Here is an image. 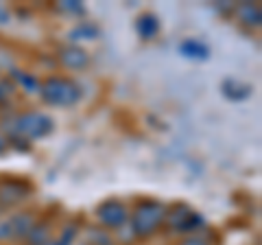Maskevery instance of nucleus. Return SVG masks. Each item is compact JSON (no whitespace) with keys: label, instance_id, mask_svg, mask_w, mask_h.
Segmentation results:
<instances>
[{"label":"nucleus","instance_id":"obj_20","mask_svg":"<svg viewBox=\"0 0 262 245\" xmlns=\"http://www.w3.org/2000/svg\"><path fill=\"white\" fill-rule=\"evenodd\" d=\"M13 92V84H9L7 79H0V103Z\"/></svg>","mask_w":262,"mask_h":245},{"label":"nucleus","instance_id":"obj_2","mask_svg":"<svg viewBox=\"0 0 262 245\" xmlns=\"http://www.w3.org/2000/svg\"><path fill=\"white\" fill-rule=\"evenodd\" d=\"M164 215H166V206H164V203H160V201H140L129 217L131 234L138 236V239L151 236L160 228V223L164 221Z\"/></svg>","mask_w":262,"mask_h":245},{"label":"nucleus","instance_id":"obj_1","mask_svg":"<svg viewBox=\"0 0 262 245\" xmlns=\"http://www.w3.org/2000/svg\"><path fill=\"white\" fill-rule=\"evenodd\" d=\"M3 132L9 138H24V140H37L53 132V118L42 112H27L13 118L3 120Z\"/></svg>","mask_w":262,"mask_h":245},{"label":"nucleus","instance_id":"obj_9","mask_svg":"<svg viewBox=\"0 0 262 245\" xmlns=\"http://www.w3.org/2000/svg\"><path fill=\"white\" fill-rule=\"evenodd\" d=\"M179 53H182L186 59H194V62H206L210 57V48L201 42V39H184L182 44H179Z\"/></svg>","mask_w":262,"mask_h":245},{"label":"nucleus","instance_id":"obj_8","mask_svg":"<svg viewBox=\"0 0 262 245\" xmlns=\"http://www.w3.org/2000/svg\"><path fill=\"white\" fill-rule=\"evenodd\" d=\"M7 219H9V223H11L13 239H27L31 228L37 223V219L33 217L31 212H13V215H9Z\"/></svg>","mask_w":262,"mask_h":245},{"label":"nucleus","instance_id":"obj_19","mask_svg":"<svg viewBox=\"0 0 262 245\" xmlns=\"http://www.w3.org/2000/svg\"><path fill=\"white\" fill-rule=\"evenodd\" d=\"M61 9L79 15V13H83V5L77 3V0H66V3H61Z\"/></svg>","mask_w":262,"mask_h":245},{"label":"nucleus","instance_id":"obj_21","mask_svg":"<svg viewBox=\"0 0 262 245\" xmlns=\"http://www.w3.org/2000/svg\"><path fill=\"white\" fill-rule=\"evenodd\" d=\"M179 245H208V241H203L201 236H188V239H184Z\"/></svg>","mask_w":262,"mask_h":245},{"label":"nucleus","instance_id":"obj_6","mask_svg":"<svg viewBox=\"0 0 262 245\" xmlns=\"http://www.w3.org/2000/svg\"><path fill=\"white\" fill-rule=\"evenodd\" d=\"M31 186L20 179H3L0 182V203L5 208H11L15 203H22L24 199H29Z\"/></svg>","mask_w":262,"mask_h":245},{"label":"nucleus","instance_id":"obj_3","mask_svg":"<svg viewBox=\"0 0 262 245\" xmlns=\"http://www.w3.org/2000/svg\"><path fill=\"white\" fill-rule=\"evenodd\" d=\"M39 96L48 105L70 108L81 99V88L72 79L66 77H48L44 84H39Z\"/></svg>","mask_w":262,"mask_h":245},{"label":"nucleus","instance_id":"obj_11","mask_svg":"<svg viewBox=\"0 0 262 245\" xmlns=\"http://www.w3.org/2000/svg\"><path fill=\"white\" fill-rule=\"evenodd\" d=\"M236 15H238V20L249 24V27H260L262 22V11L258 5L253 3H243V5H236Z\"/></svg>","mask_w":262,"mask_h":245},{"label":"nucleus","instance_id":"obj_4","mask_svg":"<svg viewBox=\"0 0 262 245\" xmlns=\"http://www.w3.org/2000/svg\"><path fill=\"white\" fill-rule=\"evenodd\" d=\"M164 219H166V223L173 232H186L188 234V232L199 230V228L203 226V217L199 215V212H194L188 206H184V203H177V206L166 210Z\"/></svg>","mask_w":262,"mask_h":245},{"label":"nucleus","instance_id":"obj_16","mask_svg":"<svg viewBox=\"0 0 262 245\" xmlns=\"http://www.w3.org/2000/svg\"><path fill=\"white\" fill-rule=\"evenodd\" d=\"M77 232H79V226L77 223H68L61 230V236L55 241V245H72L75 243V236H77Z\"/></svg>","mask_w":262,"mask_h":245},{"label":"nucleus","instance_id":"obj_12","mask_svg":"<svg viewBox=\"0 0 262 245\" xmlns=\"http://www.w3.org/2000/svg\"><path fill=\"white\" fill-rule=\"evenodd\" d=\"M221 92H223L229 101H245L251 94V88L243 86L234 79H227V81H223V86H221Z\"/></svg>","mask_w":262,"mask_h":245},{"label":"nucleus","instance_id":"obj_13","mask_svg":"<svg viewBox=\"0 0 262 245\" xmlns=\"http://www.w3.org/2000/svg\"><path fill=\"white\" fill-rule=\"evenodd\" d=\"M48 239H51V226L48 223H35L31 228V232L27 234L29 245H46Z\"/></svg>","mask_w":262,"mask_h":245},{"label":"nucleus","instance_id":"obj_22","mask_svg":"<svg viewBox=\"0 0 262 245\" xmlns=\"http://www.w3.org/2000/svg\"><path fill=\"white\" fill-rule=\"evenodd\" d=\"M7 149V138H3V136H0V153H3Z\"/></svg>","mask_w":262,"mask_h":245},{"label":"nucleus","instance_id":"obj_5","mask_svg":"<svg viewBox=\"0 0 262 245\" xmlns=\"http://www.w3.org/2000/svg\"><path fill=\"white\" fill-rule=\"evenodd\" d=\"M96 217L105 228H122L129 221V210L125 203H120L116 199H110V201H103L101 206L96 208Z\"/></svg>","mask_w":262,"mask_h":245},{"label":"nucleus","instance_id":"obj_14","mask_svg":"<svg viewBox=\"0 0 262 245\" xmlns=\"http://www.w3.org/2000/svg\"><path fill=\"white\" fill-rule=\"evenodd\" d=\"M94 37H98V29L94 27V24H90V22H81L79 27H75L70 31L72 42H79V39H94Z\"/></svg>","mask_w":262,"mask_h":245},{"label":"nucleus","instance_id":"obj_23","mask_svg":"<svg viewBox=\"0 0 262 245\" xmlns=\"http://www.w3.org/2000/svg\"><path fill=\"white\" fill-rule=\"evenodd\" d=\"M46 245H55V241H48V243H46Z\"/></svg>","mask_w":262,"mask_h":245},{"label":"nucleus","instance_id":"obj_7","mask_svg":"<svg viewBox=\"0 0 262 245\" xmlns=\"http://www.w3.org/2000/svg\"><path fill=\"white\" fill-rule=\"evenodd\" d=\"M57 59H59L61 66H66L68 70H85L90 66V55L77 44L63 46L59 51V55H57Z\"/></svg>","mask_w":262,"mask_h":245},{"label":"nucleus","instance_id":"obj_10","mask_svg":"<svg viewBox=\"0 0 262 245\" xmlns=\"http://www.w3.org/2000/svg\"><path fill=\"white\" fill-rule=\"evenodd\" d=\"M136 31L142 39H153L160 33V20L155 18L153 13H142L140 18L136 20Z\"/></svg>","mask_w":262,"mask_h":245},{"label":"nucleus","instance_id":"obj_18","mask_svg":"<svg viewBox=\"0 0 262 245\" xmlns=\"http://www.w3.org/2000/svg\"><path fill=\"white\" fill-rule=\"evenodd\" d=\"M13 239V230H11V223L9 219H0V241H11Z\"/></svg>","mask_w":262,"mask_h":245},{"label":"nucleus","instance_id":"obj_15","mask_svg":"<svg viewBox=\"0 0 262 245\" xmlns=\"http://www.w3.org/2000/svg\"><path fill=\"white\" fill-rule=\"evenodd\" d=\"M11 77L18 81L22 88H27V92H37V90H39V81L33 77V75H29V72H22L18 68H11Z\"/></svg>","mask_w":262,"mask_h":245},{"label":"nucleus","instance_id":"obj_17","mask_svg":"<svg viewBox=\"0 0 262 245\" xmlns=\"http://www.w3.org/2000/svg\"><path fill=\"white\" fill-rule=\"evenodd\" d=\"M88 236H90V241H94L96 245H114L110 232H105V230H90Z\"/></svg>","mask_w":262,"mask_h":245}]
</instances>
